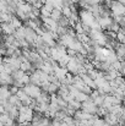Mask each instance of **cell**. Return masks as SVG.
<instances>
[{
	"mask_svg": "<svg viewBox=\"0 0 125 126\" xmlns=\"http://www.w3.org/2000/svg\"><path fill=\"white\" fill-rule=\"evenodd\" d=\"M68 108H69V109H71V110L75 113V111H77V110H80V109H81V103H79L77 100L72 99L71 102H69V103H68Z\"/></svg>",
	"mask_w": 125,
	"mask_h": 126,
	"instance_id": "16",
	"label": "cell"
},
{
	"mask_svg": "<svg viewBox=\"0 0 125 126\" xmlns=\"http://www.w3.org/2000/svg\"><path fill=\"white\" fill-rule=\"evenodd\" d=\"M123 95H124V98H125V88L123 89Z\"/></svg>",
	"mask_w": 125,
	"mask_h": 126,
	"instance_id": "28",
	"label": "cell"
},
{
	"mask_svg": "<svg viewBox=\"0 0 125 126\" xmlns=\"http://www.w3.org/2000/svg\"><path fill=\"white\" fill-rule=\"evenodd\" d=\"M25 33H26V26H22L15 31L14 37L16 38V41H22V39H25Z\"/></svg>",
	"mask_w": 125,
	"mask_h": 126,
	"instance_id": "15",
	"label": "cell"
},
{
	"mask_svg": "<svg viewBox=\"0 0 125 126\" xmlns=\"http://www.w3.org/2000/svg\"><path fill=\"white\" fill-rule=\"evenodd\" d=\"M50 17L54 20V21H59L61 17H63V14H61V11L60 10H56V9H53V11H52V15H50Z\"/></svg>",
	"mask_w": 125,
	"mask_h": 126,
	"instance_id": "20",
	"label": "cell"
},
{
	"mask_svg": "<svg viewBox=\"0 0 125 126\" xmlns=\"http://www.w3.org/2000/svg\"><path fill=\"white\" fill-rule=\"evenodd\" d=\"M18 126H25V125H18Z\"/></svg>",
	"mask_w": 125,
	"mask_h": 126,
	"instance_id": "29",
	"label": "cell"
},
{
	"mask_svg": "<svg viewBox=\"0 0 125 126\" xmlns=\"http://www.w3.org/2000/svg\"><path fill=\"white\" fill-rule=\"evenodd\" d=\"M97 109H98V107H97L91 99L83 102L82 104H81V110H83V111L87 113V114H91V115H96Z\"/></svg>",
	"mask_w": 125,
	"mask_h": 126,
	"instance_id": "5",
	"label": "cell"
},
{
	"mask_svg": "<svg viewBox=\"0 0 125 126\" xmlns=\"http://www.w3.org/2000/svg\"><path fill=\"white\" fill-rule=\"evenodd\" d=\"M93 126H108V124L106 123V120L103 118H98L96 116L94 121H93Z\"/></svg>",
	"mask_w": 125,
	"mask_h": 126,
	"instance_id": "21",
	"label": "cell"
},
{
	"mask_svg": "<svg viewBox=\"0 0 125 126\" xmlns=\"http://www.w3.org/2000/svg\"><path fill=\"white\" fill-rule=\"evenodd\" d=\"M63 1H64L65 4H75L74 0H63Z\"/></svg>",
	"mask_w": 125,
	"mask_h": 126,
	"instance_id": "25",
	"label": "cell"
},
{
	"mask_svg": "<svg viewBox=\"0 0 125 126\" xmlns=\"http://www.w3.org/2000/svg\"><path fill=\"white\" fill-rule=\"evenodd\" d=\"M103 119L106 120V123L108 124V126H119L118 125L119 124V116L113 114V113H110V111H108Z\"/></svg>",
	"mask_w": 125,
	"mask_h": 126,
	"instance_id": "10",
	"label": "cell"
},
{
	"mask_svg": "<svg viewBox=\"0 0 125 126\" xmlns=\"http://www.w3.org/2000/svg\"><path fill=\"white\" fill-rule=\"evenodd\" d=\"M49 82H50V75L43 72L41 70H35L33 72L30 74V83L37 84L38 87L43 88Z\"/></svg>",
	"mask_w": 125,
	"mask_h": 126,
	"instance_id": "2",
	"label": "cell"
},
{
	"mask_svg": "<svg viewBox=\"0 0 125 126\" xmlns=\"http://www.w3.org/2000/svg\"><path fill=\"white\" fill-rule=\"evenodd\" d=\"M33 116H35V110H33L31 107L21 105V107L18 108V118H17V121H18L20 125L28 126L32 123Z\"/></svg>",
	"mask_w": 125,
	"mask_h": 126,
	"instance_id": "1",
	"label": "cell"
},
{
	"mask_svg": "<svg viewBox=\"0 0 125 126\" xmlns=\"http://www.w3.org/2000/svg\"><path fill=\"white\" fill-rule=\"evenodd\" d=\"M11 105H14V107H16V108H20L22 104H21V102H20V99L17 98V95L16 94H12L10 98H9V100H7Z\"/></svg>",
	"mask_w": 125,
	"mask_h": 126,
	"instance_id": "18",
	"label": "cell"
},
{
	"mask_svg": "<svg viewBox=\"0 0 125 126\" xmlns=\"http://www.w3.org/2000/svg\"><path fill=\"white\" fill-rule=\"evenodd\" d=\"M124 126H125V125H124Z\"/></svg>",
	"mask_w": 125,
	"mask_h": 126,
	"instance_id": "30",
	"label": "cell"
},
{
	"mask_svg": "<svg viewBox=\"0 0 125 126\" xmlns=\"http://www.w3.org/2000/svg\"><path fill=\"white\" fill-rule=\"evenodd\" d=\"M123 120H124V123H125V109H124V111H123V114H122V116H120Z\"/></svg>",
	"mask_w": 125,
	"mask_h": 126,
	"instance_id": "26",
	"label": "cell"
},
{
	"mask_svg": "<svg viewBox=\"0 0 125 126\" xmlns=\"http://www.w3.org/2000/svg\"><path fill=\"white\" fill-rule=\"evenodd\" d=\"M97 21H98V25H99L101 30L108 31L109 27H110V25H112V22H113V17L112 16H102Z\"/></svg>",
	"mask_w": 125,
	"mask_h": 126,
	"instance_id": "7",
	"label": "cell"
},
{
	"mask_svg": "<svg viewBox=\"0 0 125 126\" xmlns=\"http://www.w3.org/2000/svg\"><path fill=\"white\" fill-rule=\"evenodd\" d=\"M23 91H25L26 94H27L30 98H32V99H37V98L41 95V93L43 92L41 87H38L37 84H33V83L26 84V86L23 87Z\"/></svg>",
	"mask_w": 125,
	"mask_h": 126,
	"instance_id": "3",
	"label": "cell"
},
{
	"mask_svg": "<svg viewBox=\"0 0 125 126\" xmlns=\"http://www.w3.org/2000/svg\"><path fill=\"white\" fill-rule=\"evenodd\" d=\"M14 84V79L10 74L6 72H1L0 74V86H9L11 87Z\"/></svg>",
	"mask_w": 125,
	"mask_h": 126,
	"instance_id": "12",
	"label": "cell"
},
{
	"mask_svg": "<svg viewBox=\"0 0 125 126\" xmlns=\"http://www.w3.org/2000/svg\"><path fill=\"white\" fill-rule=\"evenodd\" d=\"M7 2L5 0H0V11H7Z\"/></svg>",
	"mask_w": 125,
	"mask_h": 126,
	"instance_id": "22",
	"label": "cell"
},
{
	"mask_svg": "<svg viewBox=\"0 0 125 126\" xmlns=\"http://www.w3.org/2000/svg\"><path fill=\"white\" fill-rule=\"evenodd\" d=\"M11 95L12 94H11V91H10L9 86H0V103L5 104Z\"/></svg>",
	"mask_w": 125,
	"mask_h": 126,
	"instance_id": "8",
	"label": "cell"
},
{
	"mask_svg": "<svg viewBox=\"0 0 125 126\" xmlns=\"http://www.w3.org/2000/svg\"><path fill=\"white\" fill-rule=\"evenodd\" d=\"M0 28H1V32L4 33V36H14L16 28L10 23V22H2L0 23Z\"/></svg>",
	"mask_w": 125,
	"mask_h": 126,
	"instance_id": "11",
	"label": "cell"
},
{
	"mask_svg": "<svg viewBox=\"0 0 125 126\" xmlns=\"http://www.w3.org/2000/svg\"><path fill=\"white\" fill-rule=\"evenodd\" d=\"M1 72H5V63L2 58H0V74Z\"/></svg>",
	"mask_w": 125,
	"mask_h": 126,
	"instance_id": "23",
	"label": "cell"
},
{
	"mask_svg": "<svg viewBox=\"0 0 125 126\" xmlns=\"http://www.w3.org/2000/svg\"><path fill=\"white\" fill-rule=\"evenodd\" d=\"M31 126H52V120L48 116H42L41 120L36 125H31Z\"/></svg>",
	"mask_w": 125,
	"mask_h": 126,
	"instance_id": "17",
	"label": "cell"
},
{
	"mask_svg": "<svg viewBox=\"0 0 125 126\" xmlns=\"http://www.w3.org/2000/svg\"><path fill=\"white\" fill-rule=\"evenodd\" d=\"M37 38H38V34H37V32H36L35 30H32V28H28V27H26L25 41L28 43L31 47H33V45H35V43H36V41H37Z\"/></svg>",
	"mask_w": 125,
	"mask_h": 126,
	"instance_id": "6",
	"label": "cell"
},
{
	"mask_svg": "<svg viewBox=\"0 0 125 126\" xmlns=\"http://www.w3.org/2000/svg\"><path fill=\"white\" fill-rule=\"evenodd\" d=\"M10 23H11V25H12V26H14V27H15L16 30L23 26V25H22V21H21L20 18H17V17L15 16V15H14V16H12V18L10 20Z\"/></svg>",
	"mask_w": 125,
	"mask_h": 126,
	"instance_id": "19",
	"label": "cell"
},
{
	"mask_svg": "<svg viewBox=\"0 0 125 126\" xmlns=\"http://www.w3.org/2000/svg\"><path fill=\"white\" fill-rule=\"evenodd\" d=\"M0 121L4 124V126H18L20 125L17 120L11 119L6 113H5V114H1V116H0Z\"/></svg>",
	"mask_w": 125,
	"mask_h": 126,
	"instance_id": "13",
	"label": "cell"
},
{
	"mask_svg": "<svg viewBox=\"0 0 125 126\" xmlns=\"http://www.w3.org/2000/svg\"><path fill=\"white\" fill-rule=\"evenodd\" d=\"M1 114H5V104L0 103V115Z\"/></svg>",
	"mask_w": 125,
	"mask_h": 126,
	"instance_id": "24",
	"label": "cell"
},
{
	"mask_svg": "<svg viewBox=\"0 0 125 126\" xmlns=\"http://www.w3.org/2000/svg\"><path fill=\"white\" fill-rule=\"evenodd\" d=\"M112 17H124L125 16V5L118 0H114L113 6L110 7Z\"/></svg>",
	"mask_w": 125,
	"mask_h": 126,
	"instance_id": "4",
	"label": "cell"
},
{
	"mask_svg": "<svg viewBox=\"0 0 125 126\" xmlns=\"http://www.w3.org/2000/svg\"><path fill=\"white\" fill-rule=\"evenodd\" d=\"M66 75H68V70H66L65 67H63V66H59V65L55 67L54 74H53V76H54L58 81H60V82H63V81L65 80Z\"/></svg>",
	"mask_w": 125,
	"mask_h": 126,
	"instance_id": "9",
	"label": "cell"
},
{
	"mask_svg": "<svg viewBox=\"0 0 125 126\" xmlns=\"http://www.w3.org/2000/svg\"><path fill=\"white\" fill-rule=\"evenodd\" d=\"M81 77V80L83 81V83L86 84L87 87H89L91 89H96V84H94V81L87 75V74H82V75H79Z\"/></svg>",
	"mask_w": 125,
	"mask_h": 126,
	"instance_id": "14",
	"label": "cell"
},
{
	"mask_svg": "<svg viewBox=\"0 0 125 126\" xmlns=\"http://www.w3.org/2000/svg\"><path fill=\"white\" fill-rule=\"evenodd\" d=\"M1 38H2V32H1V28H0V41H1Z\"/></svg>",
	"mask_w": 125,
	"mask_h": 126,
	"instance_id": "27",
	"label": "cell"
}]
</instances>
